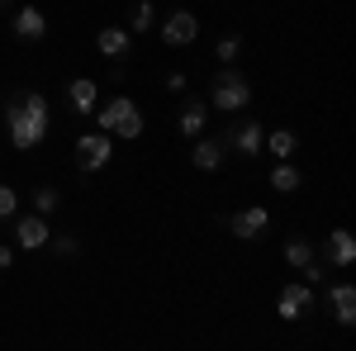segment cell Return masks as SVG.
<instances>
[{
    "mask_svg": "<svg viewBox=\"0 0 356 351\" xmlns=\"http://www.w3.org/2000/svg\"><path fill=\"white\" fill-rule=\"evenodd\" d=\"M285 261H290L295 270H304L309 261H314V243H309V238H290V243H285Z\"/></svg>",
    "mask_w": 356,
    "mask_h": 351,
    "instance_id": "ac0fdd59",
    "label": "cell"
},
{
    "mask_svg": "<svg viewBox=\"0 0 356 351\" xmlns=\"http://www.w3.org/2000/svg\"><path fill=\"white\" fill-rule=\"evenodd\" d=\"M110 157H114V138L110 133H81V138H76V147H72L76 171H105Z\"/></svg>",
    "mask_w": 356,
    "mask_h": 351,
    "instance_id": "277c9868",
    "label": "cell"
},
{
    "mask_svg": "<svg viewBox=\"0 0 356 351\" xmlns=\"http://www.w3.org/2000/svg\"><path fill=\"white\" fill-rule=\"evenodd\" d=\"M67 100H72L76 114H95V105H100V85L90 81V76H76V81L67 85Z\"/></svg>",
    "mask_w": 356,
    "mask_h": 351,
    "instance_id": "8fae6325",
    "label": "cell"
},
{
    "mask_svg": "<svg viewBox=\"0 0 356 351\" xmlns=\"http://www.w3.org/2000/svg\"><path fill=\"white\" fill-rule=\"evenodd\" d=\"M191 162L200 166V171H219V166H223V142H219V138H195Z\"/></svg>",
    "mask_w": 356,
    "mask_h": 351,
    "instance_id": "9a60e30c",
    "label": "cell"
},
{
    "mask_svg": "<svg viewBox=\"0 0 356 351\" xmlns=\"http://www.w3.org/2000/svg\"><path fill=\"white\" fill-rule=\"evenodd\" d=\"M323 252H328L332 266H352V261H356V238L347 233V228H332L328 243H323Z\"/></svg>",
    "mask_w": 356,
    "mask_h": 351,
    "instance_id": "7c38bea8",
    "label": "cell"
},
{
    "mask_svg": "<svg viewBox=\"0 0 356 351\" xmlns=\"http://www.w3.org/2000/svg\"><path fill=\"white\" fill-rule=\"evenodd\" d=\"M95 114H100V133L143 138V109H138V100H129V95H114L110 105H95Z\"/></svg>",
    "mask_w": 356,
    "mask_h": 351,
    "instance_id": "7a4b0ae2",
    "label": "cell"
},
{
    "mask_svg": "<svg viewBox=\"0 0 356 351\" xmlns=\"http://www.w3.org/2000/svg\"><path fill=\"white\" fill-rule=\"evenodd\" d=\"M309 309H314V285H285V290H280L275 313H280L285 323H300V318H309Z\"/></svg>",
    "mask_w": 356,
    "mask_h": 351,
    "instance_id": "8992f818",
    "label": "cell"
},
{
    "mask_svg": "<svg viewBox=\"0 0 356 351\" xmlns=\"http://www.w3.org/2000/svg\"><path fill=\"white\" fill-rule=\"evenodd\" d=\"M57 204H62V195H57L53 186H38V190H33V214L48 218V214H57Z\"/></svg>",
    "mask_w": 356,
    "mask_h": 351,
    "instance_id": "44dd1931",
    "label": "cell"
},
{
    "mask_svg": "<svg viewBox=\"0 0 356 351\" xmlns=\"http://www.w3.org/2000/svg\"><path fill=\"white\" fill-rule=\"evenodd\" d=\"M266 147H271L280 162H290V157H295V147H300V138L290 133V129H275V133H266Z\"/></svg>",
    "mask_w": 356,
    "mask_h": 351,
    "instance_id": "e0dca14e",
    "label": "cell"
},
{
    "mask_svg": "<svg viewBox=\"0 0 356 351\" xmlns=\"http://www.w3.org/2000/svg\"><path fill=\"white\" fill-rule=\"evenodd\" d=\"M228 147H233V152H243V157H257V152L266 147V129H261L257 119H252V124H233Z\"/></svg>",
    "mask_w": 356,
    "mask_h": 351,
    "instance_id": "ba28073f",
    "label": "cell"
},
{
    "mask_svg": "<svg viewBox=\"0 0 356 351\" xmlns=\"http://www.w3.org/2000/svg\"><path fill=\"white\" fill-rule=\"evenodd\" d=\"M238 53H243V38H238V33H228V38H219V62H233Z\"/></svg>",
    "mask_w": 356,
    "mask_h": 351,
    "instance_id": "7402d4cb",
    "label": "cell"
},
{
    "mask_svg": "<svg viewBox=\"0 0 356 351\" xmlns=\"http://www.w3.org/2000/svg\"><path fill=\"white\" fill-rule=\"evenodd\" d=\"M10 261H15V252H10V247H0V270L10 266Z\"/></svg>",
    "mask_w": 356,
    "mask_h": 351,
    "instance_id": "4316f807",
    "label": "cell"
},
{
    "mask_svg": "<svg viewBox=\"0 0 356 351\" xmlns=\"http://www.w3.org/2000/svg\"><path fill=\"white\" fill-rule=\"evenodd\" d=\"M195 38H200V19H195L191 10H171L162 19V43L166 48H186Z\"/></svg>",
    "mask_w": 356,
    "mask_h": 351,
    "instance_id": "5b68a950",
    "label": "cell"
},
{
    "mask_svg": "<svg viewBox=\"0 0 356 351\" xmlns=\"http://www.w3.org/2000/svg\"><path fill=\"white\" fill-rule=\"evenodd\" d=\"M328 299H332V318H337L342 327H352L356 323V285L342 280V285H332V290H328Z\"/></svg>",
    "mask_w": 356,
    "mask_h": 351,
    "instance_id": "4fadbf2b",
    "label": "cell"
},
{
    "mask_svg": "<svg viewBox=\"0 0 356 351\" xmlns=\"http://www.w3.org/2000/svg\"><path fill=\"white\" fill-rule=\"evenodd\" d=\"M15 33H19V38H29V43H38V38L48 33V19H43V10L24 5V10L15 15Z\"/></svg>",
    "mask_w": 356,
    "mask_h": 351,
    "instance_id": "2e32d148",
    "label": "cell"
},
{
    "mask_svg": "<svg viewBox=\"0 0 356 351\" xmlns=\"http://www.w3.org/2000/svg\"><path fill=\"white\" fill-rule=\"evenodd\" d=\"M15 243L24 247V252L43 247V243H48V218H43V214H24L19 223H15Z\"/></svg>",
    "mask_w": 356,
    "mask_h": 351,
    "instance_id": "9c48e42d",
    "label": "cell"
},
{
    "mask_svg": "<svg viewBox=\"0 0 356 351\" xmlns=\"http://www.w3.org/2000/svg\"><path fill=\"white\" fill-rule=\"evenodd\" d=\"M300 181H304V176L295 171V162H280V166L271 171V186L280 190V195H290V190H300Z\"/></svg>",
    "mask_w": 356,
    "mask_h": 351,
    "instance_id": "ffe728a7",
    "label": "cell"
},
{
    "mask_svg": "<svg viewBox=\"0 0 356 351\" xmlns=\"http://www.w3.org/2000/svg\"><path fill=\"white\" fill-rule=\"evenodd\" d=\"M204 124H209V100L186 95V100H181V133H186V138H200V133H204Z\"/></svg>",
    "mask_w": 356,
    "mask_h": 351,
    "instance_id": "30bf717a",
    "label": "cell"
},
{
    "mask_svg": "<svg viewBox=\"0 0 356 351\" xmlns=\"http://www.w3.org/2000/svg\"><path fill=\"white\" fill-rule=\"evenodd\" d=\"M266 223H271V209L252 204V209H238V214L228 218V233H233V238H243V243H252V238H261V233H266Z\"/></svg>",
    "mask_w": 356,
    "mask_h": 351,
    "instance_id": "52a82bcc",
    "label": "cell"
},
{
    "mask_svg": "<svg viewBox=\"0 0 356 351\" xmlns=\"http://www.w3.org/2000/svg\"><path fill=\"white\" fill-rule=\"evenodd\" d=\"M318 280H323V261H318V256H314V261H309V266H304V285H318Z\"/></svg>",
    "mask_w": 356,
    "mask_h": 351,
    "instance_id": "d4e9b609",
    "label": "cell"
},
{
    "mask_svg": "<svg viewBox=\"0 0 356 351\" xmlns=\"http://www.w3.org/2000/svg\"><path fill=\"white\" fill-rule=\"evenodd\" d=\"M157 19V10H152V0H138L134 10H129V33H147Z\"/></svg>",
    "mask_w": 356,
    "mask_h": 351,
    "instance_id": "d6986e66",
    "label": "cell"
},
{
    "mask_svg": "<svg viewBox=\"0 0 356 351\" xmlns=\"http://www.w3.org/2000/svg\"><path fill=\"white\" fill-rule=\"evenodd\" d=\"M166 90H171V95H186V72H171V76H166Z\"/></svg>",
    "mask_w": 356,
    "mask_h": 351,
    "instance_id": "484cf974",
    "label": "cell"
},
{
    "mask_svg": "<svg viewBox=\"0 0 356 351\" xmlns=\"http://www.w3.org/2000/svg\"><path fill=\"white\" fill-rule=\"evenodd\" d=\"M0 5H5V0H0Z\"/></svg>",
    "mask_w": 356,
    "mask_h": 351,
    "instance_id": "83f0119b",
    "label": "cell"
},
{
    "mask_svg": "<svg viewBox=\"0 0 356 351\" xmlns=\"http://www.w3.org/2000/svg\"><path fill=\"white\" fill-rule=\"evenodd\" d=\"M209 100H214V109L233 114V109H243L252 100V81H247L238 67H223L219 76H214V85H209Z\"/></svg>",
    "mask_w": 356,
    "mask_h": 351,
    "instance_id": "3957f363",
    "label": "cell"
},
{
    "mask_svg": "<svg viewBox=\"0 0 356 351\" xmlns=\"http://www.w3.org/2000/svg\"><path fill=\"white\" fill-rule=\"evenodd\" d=\"M95 48H100V53L105 57H129V48H134V33H129V28H100V33H95Z\"/></svg>",
    "mask_w": 356,
    "mask_h": 351,
    "instance_id": "5bb4252c",
    "label": "cell"
},
{
    "mask_svg": "<svg viewBox=\"0 0 356 351\" xmlns=\"http://www.w3.org/2000/svg\"><path fill=\"white\" fill-rule=\"evenodd\" d=\"M76 252H81V243H76L72 233H62V238H57V256H76Z\"/></svg>",
    "mask_w": 356,
    "mask_h": 351,
    "instance_id": "cb8c5ba5",
    "label": "cell"
},
{
    "mask_svg": "<svg viewBox=\"0 0 356 351\" xmlns=\"http://www.w3.org/2000/svg\"><path fill=\"white\" fill-rule=\"evenodd\" d=\"M15 209H19V195H15L10 186H0V218H10Z\"/></svg>",
    "mask_w": 356,
    "mask_h": 351,
    "instance_id": "603a6c76",
    "label": "cell"
},
{
    "mask_svg": "<svg viewBox=\"0 0 356 351\" xmlns=\"http://www.w3.org/2000/svg\"><path fill=\"white\" fill-rule=\"evenodd\" d=\"M5 124H10V142L29 152V147H38L43 138H48V124H53V109L48 100L38 95V90H24V95H15L10 105H5Z\"/></svg>",
    "mask_w": 356,
    "mask_h": 351,
    "instance_id": "6da1fadb",
    "label": "cell"
}]
</instances>
